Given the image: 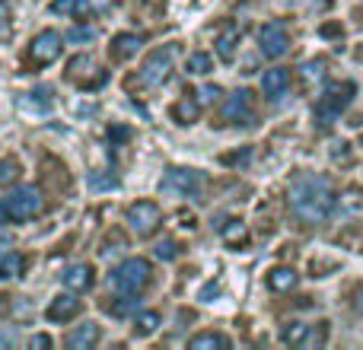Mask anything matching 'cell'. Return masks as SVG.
<instances>
[{
  "label": "cell",
  "instance_id": "34",
  "mask_svg": "<svg viewBox=\"0 0 363 350\" xmlns=\"http://www.w3.org/2000/svg\"><path fill=\"white\" fill-rule=\"evenodd\" d=\"M341 204H345V207H351V210H360V207H363V201H360V191H357V188H347V191H345V198H341Z\"/></svg>",
  "mask_w": 363,
  "mask_h": 350
},
{
  "label": "cell",
  "instance_id": "12",
  "mask_svg": "<svg viewBox=\"0 0 363 350\" xmlns=\"http://www.w3.org/2000/svg\"><path fill=\"white\" fill-rule=\"evenodd\" d=\"M223 118L233 121V125H252V118H255V99H252L249 89H236V93L226 99Z\"/></svg>",
  "mask_w": 363,
  "mask_h": 350
},
{
  "label": "cell",
  "instance_id": "22",
  "mask_svg": "<svg viewBox=\"0 0 363 350\" xmlns=\"http://www.w3.org/2000/svg\"><path fill=\"white\" fill-rule=\"evenodd\" d=\"M140 306V296L138 293H118V300L108 306V312L115 315V319H125V315H134Z\"/></svg>",
  "mask_w": 363,
  "mask_h": 350
},
{
  "label": "cell",
  "instance_id": "9",
  "mask_svg": "<svg viewBox=\"0 0 363 350\" xmlns=\"http://www.w3.org/2000/svg\"><path fill=\"white\" fill-rule=\"evenodd\" d=\"M258 48H262L264 57H284L290 51V32L281 19L274 23H264L262 32H258Z\"/></svg>",
  "mask_w": 363,
  "mask_h": 350
},
{
  "label": "cell",
  "instance_id": "3",
  "mask_svg": "<svg viewBox=\"0 0 363 350\" xmlns=\"http://www.w3.org/2000/svg\"><path fill=\"white\" fill-rule=\"evenodd\" d=\"M150 261H144V258H128V261H121L118 268L108 274V283H112L115 293H140V290L150 283Z\"/></svg>",
  "mask_w": 363,
  "mask_h": 350
},
{
  "label": "cell",
  "instance_id": "41",
  "mask_svg": "<svg viewBox=\"0 0 363 350\" xmlns=\"http://www.w3.org/2000/svg\"><path fill=\"white\" fill-rule=\"evenodd\" d=\"M0 38H10V26L0 23Z\"/></svg>",
  "mask_w": 363,
  "mask_h": 350
},
{
  "label": "cell",
  "instance_id": "40",
  "mask_svg": "<svg viewBox=\"0 0 363 350\" xmlns=\"http://www.w3.org/2000/svg\"><path fill=\"white\" fill-rule=\"evenodd\" d=\"M6 217H10V213H6V201H0V226L6 223Z\"/></svg>",
  "mask_w": 363,
  "mask_h": 350
},
{
  "label": "cell",
  "instance_id": "10",
  "mask_svg": "<svg viewBox=\"0 0 363 350\" xmlns=\"http://www.w3.org/2000/svg\"><path fill=\"white\" fill-rule=\"evenodd\" d=\"M204 172L198 169H188V166H172L166 169V179H163V188L166 191H176V194H198L204 188Z\"/></svg>",
  "mask_w": 363,
  "mask_h": 350
},
{
  "label": "cell",
  "instance_id": "8",
  "mask_svg": "<svg viewBox=\"0 0 363 350\" xmlns=\"http://www.w3.org/2000/svg\"><path fill=\"white\" fill-rule=\"evenodd\" d=\"M125 220L138 236H153V232L160 230V223H163V210H160V204H153V201H134V204L128 207Z\"/></svg>",
  "mask_w": 363,
  "mask_h": 350
},
{
  "label": "cell",
  "instance_id": "30",
  "mask_svg": "<svg viewBox=\"0 0 363 350\" xmlns=\"http://www.w3.org/2000/svg\"><path fill=\"white\" fill-rule=\"evenodd\" d=\"M223 239L230 245H239V242H245V239H249V232H245V226L239 223V220H233V223L223 230Z\"/></svg>",
  "mask_w": 363,
  "mask_h": 350
},
{
  "label": "cell",
  "instance_id": "33",
  "mask_svg": "<svg viewBox=\"0 0 363 350\" xmlns=\"http://www.w3.org/2000/svg\"><path fill=\"white\" fill-rule=\"evenodd\" d=\"M194 99H198L201 108H204V106H213V102L220 99V86H204V89H198V96H194Z\"/></svg>",
  "mask_w": 363,
  "mask_h": 350
},
{
  "label": "cell",
  "instance_id": "1",
  "mask_svg": "<svg viewBox=\"0 0 363 350\" xmlns=\"http://www.w3.org/2000/svg\"><path fill=\"white\" fill-rule=\"evenodd\" d=\"M287 204H290V210H294V217L303 220V223H309V226L325 223L335 213V188L325 175L300 172L290 181Z\"/></svg>",
  "mask_w": 363,
  "mask_h": 350
},
{
  "label": "cell",
  "instance_id": "13",
  "mask_svg": "<svg viewBox=\"0 0 363 350\" xmlns=\"http://www.w3.org/2000/svg\"><path fill=\"white\" fill-rule=\"evenodd\" d=\"M102 10H108V0H55L51 4V13L70 19H89Z\"/></svg>",
  "mask_w": 363,
  "mask_h": 350
},
{
  "label": "cell",
  "instance_id": "32",
  "mask_svg": "<svg viewBox=\"0 0 363 350\" xmlns=\"http://www.w3.org/2000/svg\"><path fill=\"white\" fill-rule=\"evenodd\" d=\"M153 252H157L160 261H172V258L179 255V242H172V239H163V242H160Z\"/></svg>",
  "mask_w": 363,
  "mask_h": 350
},
{
  "label": "cell",
  "instance_id": "35",
  "mask_svg": "<svg viewBox=\"0 0 363 350\" xmlns=\"http://www.w3.org/2000/svg\"><path fill=\"white\" fill-rule=\"evenodd\" d=\"M332 159L335 163H351V150H347V144H335Z\"/></svg>",
  "mask_w": 363,
  "mask_h": 350
},
{
  "label": "cell",
  "instance_id": "23",
  "mask_svg": "<svg viewBox=\"0 0 363 350\" xmlns=\"http://www.w3.org/2000/svg\"><path fill=\"white\" fill-rule=\"evenodd\" d=\"M236 45H239V32L230 26V29L217 38V55L223 57V61H233V57H236Z\"/></svg>",
  "mask_w": 363,
  "mask_h": 350
},
{
  "label": "cell",
  "instance_id": "21",
  "mask_svg": "<svg viewBox=\"0 0 363 350\" xmlns=\"http://www.w3.org/2000/svg\"><path fill=\"white\" fill-rule=\"evenodd\" d=\"M198 115H201L198 99H179L176 108H172V118H176L179 125H194V121H198Z\"/></svg>",
  "mask_w": 363,
  "mask_h": 350
},
{
  "label": "cell",
  "instance_id": "17",
  "mask_svg": "<svg viewBox=\"0 0 363 350\" xmlns=\"http://www.w3.org/2000/svg\"><path fill=\"white\" fill-rule=\"evenodd\" d=\"M61 281H64V287L67 290H74V293H86L89 287H93V268L89 264H74V268H67L61 274Z\"/></svg>",
  "mask_w": 363,
  "mask_h": 350
},
{
  "label": "cell",
  "instance_id": "14",
  "mask_svg": "<svg viewBox=\"0 0 363 350\" xmlns=\"http://www.w3.org/2000/svg\"><path fill=\"white\" fill-rule=\"evenodd\" d=\"M83 303L77 300V293L70 290V293H61L55 296V300L48 303V309H45V315H48V322H55V325H64V322H74L77 315H80Z\"/></svg>",
  "mask_w": 363,
  "mask_h": 350
},
{
  "label": "cell",
  "instance_id": "6",
  "mask_svg": "<svg viewBox=\"0 0 363 350\" xmlns=\"http://www.w3.org/2000/svg\"><path fill=\"white\" fill-rule=\"evenodd\" d=\"M64 77H67L74 86L86 89V93H93V89H99V86H106L108 83V70H102L89 55H74L70 57Z\"/></svg>",
  "mask_w": 363,
  "mask_h": 350
},
{
  "label": "cell",
  "instance_id": "11",
  "mask_svg": "<svg viewBox=\"0 0 363 350\" xmlns=\"http://www.w3.org/2000/svg\"><path fill=\"white\" fill-rule=\"evenodd\" d=\"M281 341L290 347H322L325 344V325L313 328V325H303V322H290L281 332Z\"/></svg>",
  "mask_w": 363,
  "mask_h": 350
},
{
  "label": "cell",
  "instance_id": "29",
  "mask_svg": "<svg viewBox=\"0 0 363 350\" xmlns=\"http://www.w3.org/2000/svg\"><path fill=\"white\" fill-rule=\"evenodd\" d=\"M300 74H303V80H306V83L322 80V77H325V61H322V57H319V61H306Z\"/></svg>",
  "mask_w": 363,
  "mask_h": 350
},
{
  "label": "cell",
  "instance_id": "5",
  "mask_svg": "<svg viewBox=\"0 0 363 350\" xmlns=\"http://www.w3.org/2000/svg\"><path fill=\"white\" fill-rule=\"evenodd\" d=\"M61 51H64L61 32H55V29L38 32V35L29 42V48H26V67L29 70L48 67V64H55L57 57H61Z\"/></svg>",
  "mask_w": 363,
  "mask_h": 350
},
{
  "label": "cell",
  "instance_id": "25",
  "mask_svg": "<svg viewBox=\"0 0 363 350\" xmlns=\"http://www.w3.org/2000/svg\"><path fill=\"white\" fill-rule=\"evenodd\" d=\"M211 67H213V61H211V55H204V51H194V55L188 57V74H194V77L211 74Z\"/></svg>",
  "mask_w": 363,
  "mask_h": 350
},
{
  "label": "cell",
  "instance_id": "24",
  "mask_svg": "<svg viewBox=\"0 0 363 350\" xmlns=\"http://www.w3.org/2000/svg\"><path fill=\"white\" fill-rule=\"evenodd\" d=\"M26 271V258L16 255V252H10V255L0 261V281H10V277H19Z\"/></svg>",
  "mask_w": 363,
  "mask_h": 350
},
{
  "label": "cell",
  "instance_id": "26",
  "mask_svg": "<svg viewBox=\"0 0 363 350\" xmlns=\"http://www.w3.org/2000/svg\"><path fill=\"white\" fill-rule=\"evenodd\" d=\"M89 188H93V191H112V188H118V175L93 172L89 175Z\"/></svg>",
  "mask_w": 363,
  "mask_h": 350
},
{
  "label": "cell",
  "instance_id": "16",
  "mask_svg": "<svg viewBox=\"0 0 363 350\" xmlns=\"http://www.w3.org/2000/svg\"><path fill=\"white\" fill-rule=\"evenodd\" d=\"M99 338H102L99 325H96V322H83V325H77L74 332L64 338V344H67L70 350H89V347L99 344Z\"/></svg>",
  "mask_w": 363,
  "mask_h": 350
},
{
  "label": "cell",
  "instance_id": "4",
  "mask_svg": "<svg viewBox=\"0 0 363 350\" xmlns=\"http://www.w3.org/2000/svg\"><path fill=\"white\" fill-rule=\"evenodd\" d=\"M176 57H179V45H163V48L150 51V57L144 61V67L138 74L140 86H163L169 80L172 67H176Z\"/></svg>",
  "mask_w": 363,
  "mask_h": 350
},
{
  "label": "cell",
  "instance_id": "36",
  "mask_svg": "<svg viewBox=\"0 0 363 350\" xmlns=\"http://www.w3.org/2000/svg\"><path fill=\"white\" fill-rule=\"evenodd\" d=\"M10 252H13V236L10 232H0V261H4Z\"/></svg>",
  "mask_w": 363,
  "mask_h": 350
},
{
  "label": "cell",
  "instance_id": "7",
  "mask_svg": "<svg viewBox=\"0 0 363 350\" xmlns=\"http://www.w3.org/2000/svg\"><path fill=\"white\" fill-rule=\"evenodd\" d=\"M42 210H45V198H42V188H35V185H19L6 198V213L13 220H19V223L35 220Z\"/></svg>",
  "mask_w": 363,
  "mask_h": 350
},
{
  "label": "cell",
  "instance_id": "19",
  "mask_svg": "<svg viewBox=\"0 0 363 350\" xmlns=\"http://www.w3.org/2000/svg\"><path fill=\"white\" fill-rule=\"evenodd\" d=\"M188 347L191 350H226L230 347V338L220 334V332H201V334H194V338L188 341Z\"/></svg>",
  "mask_w": 363,
  "mask_h": 350
},
{
  "label": "cell",
  "instance_id": "2",
  "mask_svg": "<svg viewBox=\"0 0 363 350\" xmlns=\"http://www.w3.org/2000/svg\"><path fill=\"white\" fill-rule=\"evenodd\" d=\"M354 93H357V86H354L351 80L332 83V86L325 89V96L319 99V106H315V125H319V128H332L335 121H338V115L351 106Z\"/></svg>",
  "mask_w": 363,
  "mask_h": 350
},
{
  "label": "cell",
  "instance_id": "38",
  "mask_svg": "<svg viewBox=\"0 0 363 350\" xmlns=\"http://www.w3.org/2000/svg\"><path fill=\"white\" fill-rule=\"evenodd\" d=\"M322 35H341V26H322Z\"/></svg>",
  "mask_w": 363,
  "mask_h": 350
},
{
  "label": "cell",
  "instance_id": "42",
  "mask_svg": "<svg viewBox=\"0 0 363 350\" xmlns=\"http://www.w3.org/2000/svg\"><path fill=\"white\" fill-rule=\"evenodd\" d=\"M6 344H13V341L10 338H0V347H6Z\"/></svg>",
  "mask_w": 363,
  "mask_h": 350
},
{
  "label": "cell",
  "instance_id": "20",
  "mask_svg": "<svg viewBox=\"0 0 363 350\" xmlns=\"http://www.w3.org/2000/svg\"><path fill=\"white\" fill-rule=\"evenodd\" d=\"M296 281H300V277H296L294 268H274L268 274V287L274 290V293H290V290L296 287Z\"/></svg>",
  "mask_w": 363,
  "mask_h": 350
},
{
  "label": "cell",
  "instance_id": "37",
  "mask_svg": "<svg viewBox=\"0 0 363 350\" xmlns=\"http://www.w3.org/2000/svg\"><path fill=\"white\" fill-rule=\"evenodd\" d=\"M29 344H32V347H48V350H51V338H48V334H35Z\"/></svg>",
  "mask_w": 363,
  "mask_h": 350
},
{
  "label": "cell",
  "instance_id": "39",
  "mask_svg": "<svg viewBox=\"0 0 363 350\" xmlns=\"http://www.w3.org/2000/svg\"><path fill=\"white\" fill-rule=\"evenodd\" d=\"M6 306H10V296H0V319H6Z\"/></svg>",
  "mask_w": 363,
  "mask_h": 350
},
{
  "label": "cell",
  "instance_id": "15",
  "mask_svg": "<svg viewBox=\"0 0 363 350\" xmlns=\"http://www.w3.org/2000/svg\"><path fill=\"white\" fill-rule=\"evenodd\" d=\"M144 42H147V38L140 35V32H118V35L112 38V48H108V55H112V61L125 64V61H131V57L138 55L140 48H144Z\"/></svg>",
  "mask_w": 363,
  "mask_h": 350
},
{
  "label": "cell",
  "instance_id": "28",
  "mask_svg": "<svg viewBox=\"0 0 363 350\" xmlns=\"http://www.w3.org/2000/svg\"><path fill=\"white\" fill-rule=\"evenodd\" d=\"M19 179V163L16 159H0V188L13 185Z\"/></svg>",
  "mask_w": 363,
  "mask_h": 350
},
{
  "label": "cell",
  "instance_id": "27",
  "mask_svg": "<svg viewBox=\"0 0 363 350\" xmlns=\"http://www.w3.org/2000/svg\"><path fill=\"white\" fill-rule=\"evenodd\" d=\"M160 322H163L160 319V312H140L138 315V334L140 338H144V334H153L160 328Z\"/></svg>",
  "mask_w": 363,
  "mask_h": 350
},
{
  "label": "cell",
  "instance_id": "18",
  "mask_svg": "<svg viewBox=\"0 0 363 350\" xmlns=\"http://www.w3.org/2000/svg\"><path fill=\"white\" fill-rule=\"evenodd\" d=\"M287 86H290V74H287L284 67L264 70V77H262V93L268 96V99H281V96L287 93Z\"/></svg>",
  "mask_w": 363,
  "mask_h": 350
},
{
  "label": "cell",
  "instance_id": "31",
  "mask_svg": "<svg viewBox=\"0 0 363 350\" xmlns=\"http://www.w3.org/2000/svg\"><path fill=\"white\" fill-rule=\"evenodd\" d=\"M67 38H70V42H74V45L93 42V38H96V29H93V26H74V29L67 32Z\"/></svg>",
  "mask_w": 363,
  "mask_h": 350
}]
</instances>
